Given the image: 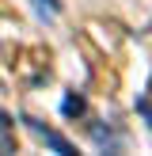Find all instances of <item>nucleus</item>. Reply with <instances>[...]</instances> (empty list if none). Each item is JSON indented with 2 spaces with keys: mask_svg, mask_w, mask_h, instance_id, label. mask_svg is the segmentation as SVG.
<instances>
[{
  "mask_svg": "<svg viewBox=\"0 0 152 156\" xmlns=\"http://www.w3.org/2000/svg\"><path fill=\"white\" fill-rule=\"evenodd\" d=\"M23 122H27V126L34 129V133L42 137L46 145H50V149H57V152H65V156H72V152H76V145L68 141V137H61V133H53V129H46L42 122H34V118H23Z\"/></svg>",
  "mask_w": 152,
  "mask_h": 156,
  "instance_id": "1",
  "label": "nucleus"
},
{
  "mask_svg": "<svg viewBox=\"0 0 152 156\" xmlns=\"http://www.w3.org/2000/svg\"><path fill=\"white\" fill-rule=\"evenodd\" d=\"M0 152H12V118L0 111Z\"/></svg>",
  "mask_w": 152,
  "mask_h": 156,
  "instance_id": "2",
  "label": "nucleus"
},
{
  "mask_svg": "<svg viewBox=\"0 0 152 156\" xmlns=\"http://www.w3.org/2000/svg\"><path fill=\"white\" fill-rule=\"evenodd\" d=\"M72 111H84V99H72V95L65 99V114H72Z\"/></svg>",
  "mask_w": 152,
  "mask_h": 156,
  "instance_id": "3",
  "label": "nucleus"
},
{
  "mask_svg": "<svg viewBox=\"0 0 152 156\" xmlns=\"http://www.w3.org/2000/svg\"><path fill=\"white\" fill-rule=\"evenodd\" d=\"M137 111H141L144 118H148V126H152V107H148V103H141V107H137Z\"/></svg>",
  "mask_w": 152,
  "mask_h": 156,
  "instance_id": "4",
  "label": "nucleus"
},
{
  "mask_svg": "<svg viewBox=\"0 0 152 156\" xmlns=\"http://www.w3.org/2000/svg\"><path fill=\"white\" fill-rule=\"evenodd\" d=\"M50 4V12H61V0H46Z\"/></svg>",
  "mask_w": 152,
  "mask_h": 156,
  "instance_id": "5",
  "label": "nucleus"
}]
</instances>
